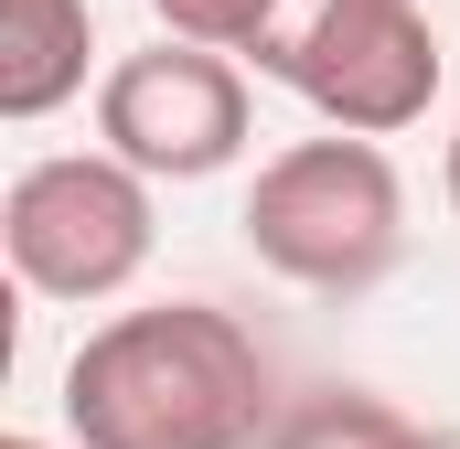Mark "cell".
Listing matches in <instances>:
<instances>
[{
    "label": "cell",
    "mask_w": 460,
    "mask_h": 449,
    "mask_svg": "<svg viewBox=\"0 0 460 449\" xmlns=\"http://www.w3.org/2000/svg\"><path fill=\"white\" fill-rule=\"evenodd\" d=\"M65 428L75 449H246L279 428L268 342L215 300L118 311L65 364Z\"/></svg>",
    "instance_id": "6da1fadb"
},
{
    "label": "cell",
    "mask_w": 460,
    "mask_h": 449,
    "mask_svg": "<svg viewBox=\"0 0 460 449\" xmlns=\"http://www.w3.org/2000/svg\"><path fill=\"white\" fill-rule=\"evenodd\" d=\"M235 224H246L257 268H279L289 289L364 300L407 246V182L364 128H332V139H289L279 161H257Z\"/></svg>",
    "instance_id": "7a4b0ae2"
},
{
    "label": "cell",
    "mask_w": 460,
    "mask_h": 449,
    "mask_svg": "<svg viewBox=\"0 0 460 449\" xmlns=\"http://www.w3.org/2000/svg\"><path fill=\"white\" fill-rule=\"evenodd\" d=\"M246 54L300 108H322L332 128H364V139L418 128L439 97V32L418 0H279V22Z\"/></svg>",
    "instance_id": "3957f363"
},
{
    "label": "cell",
    "mask_w": 460,
    "mask_h": 449,
    "mask_svg": "<svg viewBox=\"0 0 460 449\" xmlns=\"http://www.w3.org/2000/svg\"><path fill=\"white\" fill-rule=\"evenodd\" d=\"M0 246L43 300H118L150 268V172L118 150L32 161L0 204Z\"/></svg>",
    "instance_id": "277c9868"
},
{
    "label": "cell",
    "mask_w": 460,
    "mask_h": 449,
    "mask_svg": "<svg viewBox=\"0 0 460 449\" xmlns=\"http://www.w3.org/2000/svg\"><path fill=\"white\" fill-rule=\"evenodd\" d=\"M97 139L118 161H139L150 182H204L246 150V75L226 65V43H182L161 32L150 54L108 65L97 86Z\"/></svg>",
    "instance_id": "5b68a950"
},
{
    "label": "cell",
    "mask_w": 460,
    "mask_h": 449,
    "mask_svg": "<svg viewBox=\"0 0 460 449\" xmlns=\"http://www.w3.org/2000/svg\"><path fill=\"white\" fill-rule=\"evenodd\" d=\"M86 0H0V118H54L86 86Z\"/></svg>",
    "instance_id": "8992f818"
},
{
    "label": "cell",
    "mask_w": 460,
    "mask_h": 449,
    "mask_svg": "<svg viewBox=\"0 0 460 449\" xmlns=\"http://www.w3.org/2000/svg\"><path fill=\"white\" fill-rule=\"evenodd\" d=\"M268 449H439L418 418H396L385 396H311V407H289Z\"/></svg>",
    "instance_id": "52a82bcc"
},
{
    "label": "cell",
    "mask_w": 460,
    "mask_h": 449,
    "mask_svg": "<svg viewBox=\"0 0 460 449\" xmlns=\"http://www.w3.org/2000/svg\"><path fill=\"white\" fill-rule=\"evenodd\" d=\"M161 11V32H182V43H226V54H246L268 22H279V0H150Z\"/></svg>",
    "instance_id": "ba28073f"
},
{
    "label": "cell",
    "mask_w": 460,
    "mask_h": 449,
    "mask_svg": "<svg viewBox=\"0 0 460 449\" xmlns=\"http://www.w3.org/2000/svg\"><path fill=\"white\" fill-rule=\"evenodd\" d=\"M450 204H460V139H450Z\"/></svg>",
    "instance_id": "9c48e42d"
},
{
    "label": "cell",
    "mask_w": 460,
    "mask_h": 449,
    "mask_svg": "<svg viewBox=\"0 0 460 449\" xmlns=\"http://www.w3.org/2000/svg\"><path fill=\"white\" fill-rule=\"evenodd\" d=\"M0 449H43V439H0Z\"/></svg>",
    "instance_id": "30bf717a"
}]
</instances>
